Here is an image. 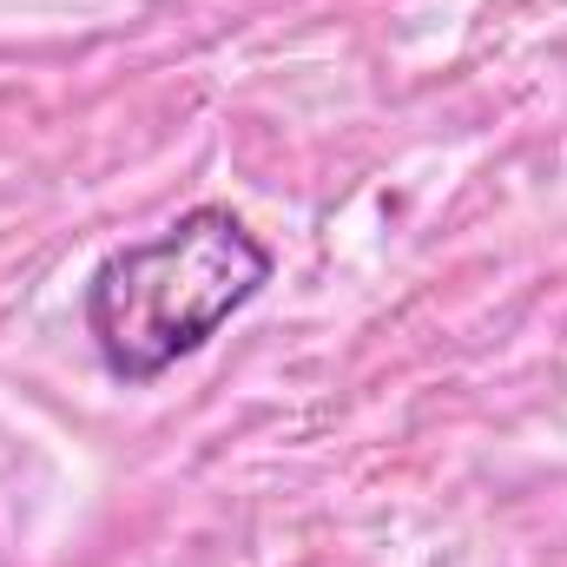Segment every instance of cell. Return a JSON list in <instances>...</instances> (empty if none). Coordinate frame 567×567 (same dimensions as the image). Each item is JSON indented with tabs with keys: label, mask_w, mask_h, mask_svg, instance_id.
I'll use <instances>...</instances> for the list:
<instances>
[{
	"label": "cell",
	"mask_w": 567,
	"mask_h": 567,
	"mask_svg": "<svg viewBox=\"0 0 567 567\" xmlns=\"http://www.w3.org/2000/svg\"><path fill=\"white\" fill-rule=\"evenodd\" d=\"M271 284V251L218 205L113 251L86 284V330L120 383H152Z\"/></svg>",
	"instance_id": "6da1fadb"
}]
</instances>
